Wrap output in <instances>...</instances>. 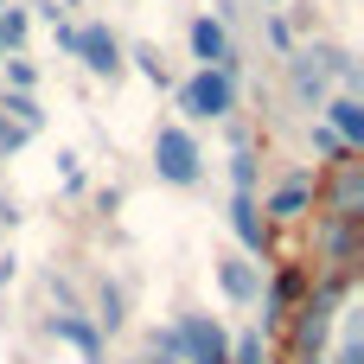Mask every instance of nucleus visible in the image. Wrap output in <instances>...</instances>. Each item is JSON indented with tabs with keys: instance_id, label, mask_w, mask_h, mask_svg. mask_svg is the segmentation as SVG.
Returning <instances> with one entry per match:
<instances>
[{
	"instance_id": "nucleus-18",
	"label": "nucleus",
	"mask_w": 364,
	"mask_h": 364,
	"mask_svg": "<svg viewBox=\"0 0 364 364\" xmlns=\"http://www.w3.org/2000/svg\"><path fill=\"white\" fill-rule=\"evenodd\" d=\"M128 58L141 64V77H154V83H166V64H160V51H154V45H134Z\"/></svg>"
},
{
	"instance_id": "nucleus-13",
	"label": "nucleus",
	"mask_w": 364,
	"mask_h": 364,
	"mask_svg": "<svg viewBox=\"0 0 364 364\" xmlns=\"http://www.w3.org/2000/svg\"><path fill=\"white\" fill-rule=\"evenodd\" d=\"M294 90H301L307 102H320V96H326V70H320V58H314V51H301V58H294Z\"/></svg>"
},
{
	"instance_id": "nucleus-3",
	"label": "nucleus",
	"mask_w": 364,
	"mask_h": 364,
	"mask_svg": "<svg viewBox=\"0 0 364 364\" xmlns=\"http://www.w3.org/2000/svg\"><path fill=\"white\" fill-rule=\"evenodd\" d=\"M179 352L186 364H230V339L211 314H192V320H179Z\"/></svg>"
},
{
	"instance_id": "nucleus-10",
	"label": "nucleus",
	"mask_w": 364,
	"mask_h": 364,
	"mask_svg": "<svg viewBox=\"0 0 364 364\" xmlns=\"http://www.w3.org/2000/svg\"><path fill=\"white\" fill-rule=\"evenodd\" d=\"M307 211H314V179H307V173H294V179L269 198V218H307Z\"/></svg>"
},
{
	"instance_id": "nucleus-16",
	"label": "nucleus",
	"mask_w": 364,
	"mask_h": 364,
	"mask_svg": "<svg viewBox=\"0 0 364 364\" xmlns=\"http://www.w3.org/2000/svg\"><path fill=\"white\" fill-rule=\"evenodd\" d=\"M122 320H128V301H122V288H102V314H96V326H109V333H115Z\"/></svg>"
},
{
	"instance_id": "nucleus-8",
	"label": "nucleus",
	"mask_w": 364,
	"mask_h": 364,
	"mask_svg": "<svg viewBox=\"0 0 364 364\" xmlns=\"http://www.w3.org/2000/svg\"><path fill=\"white\" fill-rule=\"evenodd\" d=\"M230 224H237V243H243L250 256H262V250H269V224H262V211H256V198H250V192H237V198H230Z\"/></svg>"
},
{
	"instance_id": "nucleus-11",
	"label": "nucleus",
	"mask_w": 364,
	"mask_h": 364,
	"mask_svg": "<svg viewBox=\"0 0 364 364\" xmlns=\"http://www.w3.org/2000/svg\"><path fill=\"white\" fill-rule=\"evenodd\" d=\"M358 198H364V179H358V166L346 160V179L333 186V218H339V224H352V218H358Z\"/></svg>"
},
{
	"instance_id": "nucleus-20",
	"label": "nucleus",
	"mask_w": 364,
	"mask_h": 364,
	"mask_svg": "<svg viewBox=\"0 0 364 364\" xmlns=\"http://www.w3.org/2000/svg\"><path fill=\"white\" fill-rule=\"evenodd\" d=\"M294 288H301L294 275H275V288H269V320H275V314H282V307L294 301Z\"/></svg>"
},
{
	"instance_id": "nucleus-22",
	"label": "nucleus",
	"mask_w": 364,
	"mask_h": 364,
	"mask_svg": "<svg viewBox=\"0 0 364 364\" xmlns=\"http://www.w3.org/2000/svg\"><path fill=\"white\" fill-rule=\"evenodd\" d=\"M6 77H13V90H32V77H38V70H32L26 58H13V64H6Z\"/></svg>"
},
{
	"instance_id": "nucleus-24",
	"label": "nucleus",
	"mask_w": 364,
	"mask_h": 364,
	"mask_svg": "<svg viewBox=\"0 0 364 364\" xmlns=\"http://www.w3.org/2000/svg\"><path fill=\"white\" fill-rule=\"evenodd\" d=\"M269 6H282V0H269Z\"/></svg>"
},
{
	"instance_id": "nucleus-9",
	"label": "nucleus",
	"mask_w": 364,
	"mask_h": 364,
	"mask_svg": "<svg viewBox=\"0 0 364 364\" xmlns=\"http://www.w3.org/2000/svg\"><path fill=\"white\" fill-rule=\"evenodd\" d=\"M326 128H333L346 147H364V102L358 96H333V102H326Z\"/></svg>"
},
{
	"instance_id": "nucleus-25",
	"label": "nucleus",
	"mask_w": 364,
	"mask_h": 364,
	"mask_svg": "<svg viewBox=\"0 0 364 364\" xmlns=\"http://www.w3.org/2000/svg\"><path fill=\"white\" fill-rule=\"evenodd\" d=\"M0 58H6V51H0Z\"/></svg>"
},
{
	"instance_id": "nucleus-21",
	"label": "nucleus",
	"mask_w": 364,
	"mask_h": 364,
	"mask_svg": "<svg viewBox=\"0 0 364 364\" xmlns=\"http://www.w3.org/2000/svg\"><path fill=\"white\" fill-rule=\"evenodd\" d=\"M314 147H320V154H333L339 166H346V154H352V147H346V141H339L333 128H314Z\"/></svg>"
},
{
	"instance_id": "nucleus-23",
	"label": "nucleus",
	"mask_w": 364,
	"mask_h": 364,
	"mask_svg": "<svg viewBox=\"0 0 364 364\" xmlns=\"http://www.w3.org/2000/svg\"><path fill=\"white\" fill-rule=\"evenodd\" d=\"M339 364H364V339H358V333L346 339V352H339Z\"/></svg>"
},
{
	"instance_id": "nucleus-7",
	"label": "nucleus",
	"mask_w": 364,
	"mask_h": 364,
	"mask_svg": "<svg viewBox=\"0 0 364 364\" xmlns=\"http://www.w3.org/2000/svg\"><path fill=\"white\" fill-rule=\"evenodd\" d=\"M51 339L77 346V352H83L90 364L102 358V326H96V320H83V314H51Z\"/></svg>"
},
{
	"instance_id": "nucleus-12",
	"label": "nucleus",
	"mask_w": 364,
	"mask_h": 364,
	"mask_svg": "<svg viewBox=\"0 0 364 364\" xmlns=\"http://www.w3.org/2000/svg\"><path fill=\"white\" fill-rule=\"evenodd\" d=\"M0 115H6L13 128H26V134H38V128H45V109H38V102H32L26 90H13V96L0 102Z\"/></svg>"
},
{
	"instance_id": "nucleus-1",
	"label": "nucleus",
	"mask_w": 364,
	"mask_h": 364,
	"mask_svg": "<svg viewBox=\"0 0 364 364\" xmlns=\"http://www.w3.org/2000/svg\"><path fill=\"white\" fill-rule=\"evenodd\" d=\"M179 109H186L192 122H224V115L237 109V77H230V70H192V77L179 83Z\"/></svg>"
},
{
	"instance_id": "nucleus-5",
	"label": "nucleus",
	"mask_w": 364,
	"mask_h": 364,
	"mask_svg": "<svg viewBox=\"0 0 364 364\" xmlns=\"http://www.w3.org/2000/svg\"><path fill=\"white\" fill-rule=\"evenodd\" d=\"M70 58H83L90 77H122V45H115L109 26H77V51Z\"/></svg>"
},
{
	"instance_id": "nucleus-4",
	"label": "nucleus",
	"mask_w": 364,
	"mask_h": 364,
	"mask_svg": "<svg viewBox=\"0 0 364 364\" xmlns=\"http://www.w3.org/2000/svg\"><path fill=\"white\" fill-rule=\"evenodd\" d=\"M192 58H198V70H230V77H237L230 26H224V19H211V13H198V19H192Z\"/></svg>"
},
{
	"instance_id": "nucleus-19",
	"label": "nucleus",
	"mask_w": 364,
	"mask_h": 364,
	"mask_svg": "<svg viewBox=\"0 0 364 364\" xmlns=\"http://www.w3.org/2000/svg\"><path fill=\"white\" fill-rule=\"evenodd\" d=\"M230 364H262V333H243L230 346Z\"/></svg>"
},
{
	"instance_id": "nucleus-6",
	"label": "nucleus",
	"mask_w": 364,
	"mask_h": 364,
	"mask_svg": "<svg viewBox=\"0 0 364 364\" xmlns=\"http://www.w3.org/2000/svg\"><path fill=\"white\" fill-rule=\"evenodd\" d=\"M218 288H224L237 307H250V301L262 294V269H256L250 256H230V262H218Z\"/></svg>"
},
{
	"instance_id": "nucleus-14",
	"label": "nucleus",
	"mask_w": 364,
	"mask_h": 364,
	"mask_svg": "<svg viewBox=\"0 0 364 364\" xmlns=\"http://www.w3.org/2000/svg\"><path fill=\"white\" fill-rule=\"evenodd\" d=\"M19 45H26V13L0 6V51H19Z\"/></svg>"
},
{
	"instance_id": "nucleus-2",
	"label": "nucleus",
	"mask_w": 364,
	"mask_h": 364,
	"mask_svg": "<svg viewBox=\"0 0 364 364\" xmlns=\"http://www.w3.org/2000/svg\"><path fill=\"white\" fill-rule=\"evenodd\" d=\"M154 173H160L166 186H198V173H205L198 141H192L186 128H160V134H154Z\"/></svg>"
},
{
	"instance_id": "nucleus-15",
	"label": "nucleus",
	"mask_w": 364,
	"mask_h": 364,
	"mask_svg": "<svg viewBox=\"0 0 364 364\" xmlns=\"http://www.w3.org/2000/svg\"><path fill=\"white\" fill-rule=\"evenodd\" d=\"M230 179H237V192H250V186H256V154H250L243 141H237V154H230Z\"/></svg>"
},
{
	"instance_id": "nucleus-17",
	"label": "nucleus",
	"mask_w": 364,
	"mask_h": 364,
	"mask_svg": "<svg viewBox=\"0 0 364 364\" xmlns=\"http://www.w3.org/2000/svg\"><path fill=\"white\" fill-rule=\"evenodd\" d=\"M154 364H186V352H179V326H173V333H154Z\"/></svg>"
}]
</instances>
